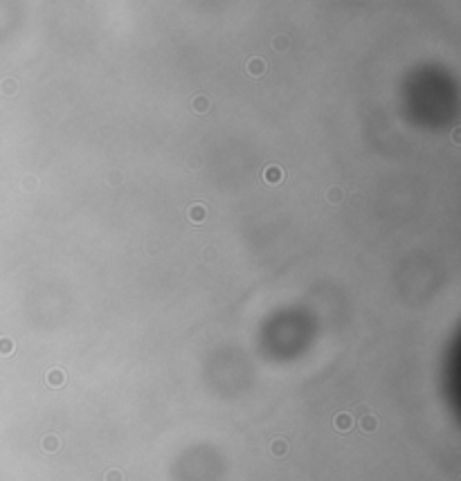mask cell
Returning <instances> with one entry per match:
<instances>
[{
    "mask_svg": "<svg viewBox=\"0 0 461 481\" xmlns=\"http://www.w3.org/2000/svg\"><path fill=\"white\" fill-rule=\"evenodd\" d=\"M65 371H61V369H52V371H48V376H45V380H48L50 387H61V384L65 382Z\"/></svg>",
    "mask_w": 461,
    "mask_h": 481,
    "instance_id": "4",
    "label": "cell"
},
{
    "mask_svg": "<svg viewBox=\"0 0 461 481\" xmlns=\"http://www.w3.org/2000/svg\"><path fill=\"white\" fill-rule=\"evenodd\" d=\"M104 481H124V474H122V470H117V468H113V470H108V472H106Z\"/></svg>",
    "mask_w": 461,
    "mask_h": 481,
    "instance_id": "9",
    "label": "cell"
},
{
    "mask_svg": "<svg viewBox=\"0 0 461 481\" xmlns=\"http://www.w3.org/2000/svg\"><path fill=\"white\" fill-rule=\"evenodd\" d=\"M41 445H43V450L45 452H56L59 450V437L56 434H48V437H43V441H41Z\"/></svg>",
    "mask_w": 461,
    "mask_h": 481,
    "instance_id": "7",
    "label": "cell"
},
{
    "mask_svg": "<svg viewBox=\"0 0 461 481\" xmlns=\"http://www.w3.org/2000/svg\"><path fill=\"white\" fill-rule=\"evenodd\" d=\"M360 429L362 432H367V434H371V432H376L378 429V416L376 414H365V416H360Z\"/></svg>",
    "mask_w": 461,
    "mask_h": 481,
    "instance_id": "3",
    "label": "cell"
},
{
    "mask_svg": "<svg viewBox=\"0 0 461 481\" xmlns=\"http://www.w3.org/2000/svg\"><path fill=\"white\" fill-rule=\"evenodd\" d=\"M286 452H288V443L283 439H275L270 443V454L272 456H283Z\"/></svg>",
    "mask_w": 461,
    "mask_h": 481,
    "instance_id": "6",
    "label": "cell"
},
{
    "mask_svg": "<svg viewBox=\"0 0 461 481\" xmlns=\"http://www.w3.org/2000/svg\"><path fill=\"white\" fill-rule=\"evenodd\" d=\"M189 218H191V220H196V223H201V220L205 218V207H203V205H193V207H189Z\"/></svg>",
    "mask_w": 461,
    "mask_h": 481,
    "instance_id": "8",
    "label": "cell"
},
{
    "mask_svg": "<svg viewBox=\"0 0 461 481\" xmlns=\"http://www.w3.org/2000/svg\"><path fill=\"white\" fill-rule=\"evenodd\" d=\"M11 351H14V342H9V339H0V353L9 355Z\"/></svg>",
    "mask_w": 461,
    "mask_h": 481,
    "instance_id": "11",
    "label": "cell"
},
{
    "mask_svg": "<svg viewBox=\"0 0 461 481\" xmlns=\"http://www.w3.org/2000/svg\"><path fill=\"white\" fill-rule=\"evenodd\" d=\"M272 45H275V50H288V36H275Z\"/></svg>",
    "mask_w": 461,
    "mask_h": 481,
    "instance_id": "10",
    "label": "cell"
},
{
    "mask_svg": "<svg viewBox=\"0 0 461 481\" xmlns=\"http://www.w3.org/2000/svg\"><path fill=\"white\" fill-rule=\"evenodd\" d=\"M264 180H268V182H281L283 180V169H279V167H268L264 171Z\"/></svg>",
    "mask_w": 461,
    "mask_h": 481,
    "instance_id": "5",
    "label": "cell"
},
{
    "mask_svg": "<svg viewBox=\"0 0 461 481\" xmlns=\"http://www.w3.org/2000/svg\"><path fill=\"white\" fill-rule=\"evenodd\" d=\"M193 108H196V110H207L209 108V101L205 99V97H198L196 101H193Z\"/></svg>",
    "mask_w": 461,
    "mask_h": 481,
    "instance_id": "13",
    "label": "cell"
},
{
    "mask_svg": "<svg viewBox=\"0 0 461 481\" xmlns=\"http://www.w3.org/2000/svg\"><path fill=\"white\" fill-rule=\"evenodd\" d=\"M328 200H331V202H338V200H342V189H338V187H333V189H328Z\"/></svg>",
    "mask_w": 461,
    "mask_h": 481,
    "instance_id": "12",
    "label": "cell"
},
{
    "mask_svg": "<svg viewBox=\"0 0 461 481\" xmlns=\"http://www.w3.org/2000/svg\"><path fill=\"white\" fill-rule=\"evenodd\" d=\"M356 414H362V416H365V414H369V409H367L365 405H358V407H356Z\"/></svg>",
    "mask_w": 461,
    "mask_h": 481,
    "instance_id": "14",
    "label": "cell"
},
{
    "mask_svg": "<svg viewBox=\"0 0 461 481\" xmlns=\"http://www.w3.org/2000/svg\"><path fill=\"white\" fill-rule=\"evenodd\" d=\"M246 72H248V75H252V77H261V75L266 72V61H264V59H259V56L250 59V61H248V65H246Z\"/></svg>",
    "mask_w": 461,
    "mask_h": 481,
    "instance_id": "2",
    "label": "cell"
},
{
    "mask_svg": "<svg viewBox=\"0 0 461 481\" xmlns=\"http://www.w3.org/2000/svg\"><path fill=\"white\" fill-rule=\"evenodd\" d=\"M333 425L338 432H349L351 427H354V416L351 414H346V411H342V414H338L333 418Z\"/></svg>",
    "mask_w": 461,
    "mask_h": 481,
    "instance_id": "1",
    "label": "cell"
}]
</instances>
